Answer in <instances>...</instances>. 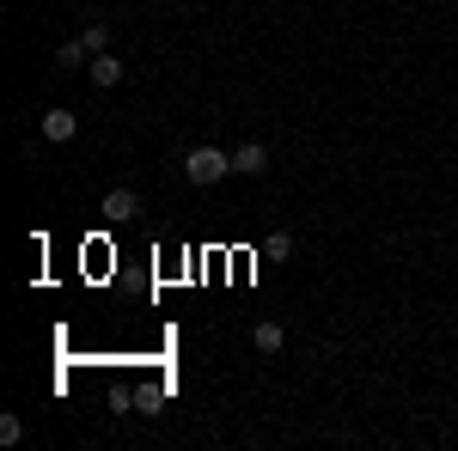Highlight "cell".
<instances>
[{"label": "cell", "mask_w": 458, "mask_h": 451, "mask_svg": "<svg viewBox=\"0 0 458 451\" xmlns=\"http://www.w3.org/2000/svg\"><path fill=\"white\" fill-rule=\"evenodd\" d=\"M183 177H190L196 189H208L220 177H233V153H226V146H190V153H183Z\"/></svg>", "instance_id": "1"}, {"label": "cell", "mask_w": 458, "mask_h": 451, "mask_svg": "<svg viewBox=\"0 0 458 451\" xmlns=\"http://www.w3.org/2000/svg\"><path fill=\"white\" fill-rule=\"evenodd\" d=\"M37 129H43L49 146H68V140L80 135V116H73V110H43V122H37Z\"/></svg>", "instance_id": "2"}, {"label": "cell", "mask_w": 458, "mask_h": 451, "mask_svg": "<svg viewBox=\"0 0 458 451\" xmlns=\"http://www.w3.org/2000/svg\"><path fill=\"white\" fill-rule=\"evenodd\" d=\"M233 171L239 177H263L269 171V146H263V140H239V146H233Z\"/></svg>", "instance_id": "3"}, {"label": "cell", "mask_w": 458, "mask_h": 451, "mask_svg": "<svg viewBox=\"0 0 458 451\" xmlns=\"http://www.w3.org/2000/svg\"><path fill=\"white\" fill-rule=\"evenodd\" d=\"M105 220H116V226H123V220H135V213H141V196H135V189H110L105 196Z\"/></svg>", "instance_id": "4"}, {"label": "cell", "mask_w": 458, "mask_h": 451, "mask_svg": "<svg viewBox=\"0 0 458 451\" xmlns=\"http://www.w3.org/2000/svg\"><path fill=\"white\" fill-rule=\"evenodd\" d=\"M86 73H92V86H123V73H129V68L105 49V55H92V62H86Z\"/></svg>", "instance_id": "5"}, {"label": "cell", "mask_w": 458, "mask_h": 451, "mask_svg": "<svg viewBox=\"0 0 458 451\" xmlns=\"http://www.w3.org/2000/svg\"><path fill=\"white\" fill-rule=\"evenodd\" d=\"M250 342H257V354H282V342H287V330L276 323V317H263L257 330H250Z\"/></svg>", "instance_id": "6"}, {"label": "cell", "mask_w": 458, "mask_h": 451, "mask_svg": "<svg viewBox=\"0 0 458 451\" xmlns=\"http://www.w3.org/2000/svg\"><path fill=\"white\" fill-rule=\"evenodd\" d=\"M263 256H269V263H287V256H293V232H269V238H263Z\"/></svg>", "instance_id": "7"}, {"label": "cell", "mask_w": 458, "mask_h": 451, "mask_svg": "<svg viewBox=\"0 0 458 451\" xmlns=\"http://www.w3.org/2000/svg\"><path fill=\"white\" fill-rule=\"evenodd\" d=\"M80 43H86L92 55H105V49H110V25H86V31H80Z\"/></svg>", "instance_id": "8"}, {"label": "cell", "mask_w": 458, "mask_h": 451, "mask_svg": "<svg viewBox=\"0 0 458 451\" xmlns=\"http://www.w3.org/2000/svg\"><path fill=\"white\" fill-rule=\"evenodd\" d=\"M25 439V421L19 415H0V446H19Z\"/></svg>", "instance_id": "9"}, {"label": "cell", "mask_w": 458, "mask_h": 451, "mask_svg": "<svg viewBox=\"0 0 458 451\" xmlns=\"http://www.w3.org/2000/svg\"><path fill=\"white\" fill-rule=\"evenodd\" d=\"M80 62H92V49L73 37V43H62V68H80Z\"/></svg>", "instance_id": "10"}]
</instances>
